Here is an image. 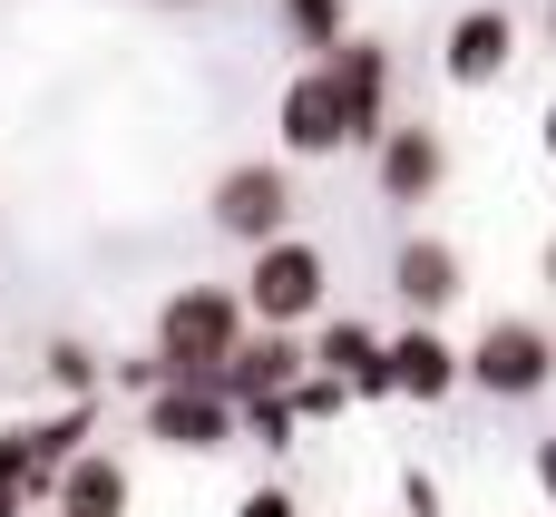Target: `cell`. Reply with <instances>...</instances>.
Segmentation results:
<instances>
[{
	"label": "cell",
	"mask_w": 556,
	"mask_h": 517,
	"mask_svg": "<svg viewBox=\"0 0 556 517\" xmlns=\"http://www.w3.org/2000/svg\"><path fill=\"white\" fill-rule=\"evenodd\" d=\"M244 332H254L244 283H176L156 303V362H166V381H215Z\"/></svg>",
	"instance_id": "1"
},
{
	"label": "cell",
	"mask_w": 556,
	"mask_h": 517,
	"mask_svg": "<svg viewBox=\"0 0 556 517\" xmlns=\"http://www.w3.org/2000/svg\"><path fill=\"white\" fill-rule=\"evenodd\" d=\"M323 293H332V264H323L313 235H274V244H254V264H244V313H254L264 332H303V323H323Z\"/></svg>",
	"instance_id": "2"
},
{
	"label": "cell",
	"mask_w": 556,
	"mask_h": 517,
	"mask_svg": "<svg viewBox=\"0 0 556 517\" xmlns=\"http://www.w3.org/2000/svg\"><path fill=\"white\" fill-rule=\"evenodd\" d=\"M293 205H303V196H293V166H283V156H235V166L205 186L215 235H225V244H244V254H254V244H274V235H293Z\"/></svg>",
	"instance_id": "3"
},
{
	"label": "cell",
	"mask_w": 556,
	"mask_h": 517,
	"mask_svg": "<svg viewBox=\"0 0 556 517\" xmlns=\"http://www.w3.org/2000/svg\"><path fill=\"white\" fill-rule=\"evenodd\" d=\"M547 381H556V332L547 323L498 313V323L469 342V391H489V401H538Z\"/></svg>",
	"instance_id": "4"
},
{
	"label": "cell",
	"mask_w": 556,
	"mask_h": 517,
	"mask_svg": "<svg viewBox=\"0 0 556 517\" xmlns=\"http://www.w3.org/2000/svg\"><path fill=\"white\" fill-rule=\"evenodd\" d=\"M137 411H147V440H156V450H176V459L235 450V430H244V411L225 401V381H166V391H147Z\"/></svg>",
	"instance_id": "5"
},
{
	"label": "cell",
	"mask_w": 556,
	"mask_h": 517,
	"mask_svg": "<svg viewBox=\"0 0 556 517\" xmlns=\"http://www.w3.org/2000/svg\"><path fill=\"white\" fill-rule=\"evenodd\" d=\"M274 137H283V156H303V166L352 147V108H342L332 59H313V68H293V78H283V98H274Z\"/></svg>",
	"instance_id": "6"
},
{
	"label": "cell",
	"mask_w": 556,
	"mask_h": 517,
	"mask_svg": "<svg viewBox=\"0 0 556 517\" xmlns=\"http://www.w3.org/2000/svg\"><path fill=\"white\" fill-rule=\"evenodd\" d=\"M371 186H381V205H430L450 186V137L420 127V117H391L381 147H371Z\"/></svg>",
	"instance_id": "7"
},
{
	"label": "cell",
	"mask_w": 556,
	"mask_h": 517,
	"mask_svg": "<svg viewBox=\"0 0 556 517\" xmlns=\"http://www.w3.org/2000/svg\"><path fill=\"white\" fill-rule=\"evenodd\" d=\"M508 59H518V20H508V10H489V0H479V10H459V20H450V39H440V78H450V88H498V78H508Z\"/></svg>",
	"instance_id": "8"
},
{
	"label": "cell",
	"mask_w": 556,
	"mask_h": 517,
	"mask_svg": "<svg viewBox=\"0 0 556 517\" xmlns=\"http://www.w3.org/2000/svg\"><path fill=\"white\" fill-rule=\"evenodd\" d=\"M391 293L410 303V323H440V313L469 293V264H459V244H450V235H410V244L391 254Z\"/></svg>",
	"instance_id": "9"
},
{
	"label": "cell",
	"mask_w": 556,
	"mask_h": 517,
	"mask_svg": "<svg viewBox=\"0 0 556 517\" xmlns=\"http://www.w3.org/2000/svg\"><path fill=\"white\" fill-rule=\"evenodd\" d=\"M303 371H313V342H303V332H264V323H254L215 381H225V401L244 411V401H274V391H293Z\"/></svg>",
	"instance_id": "10"
},
{
	"label": "cell",
	"mask_w": 556,
	"mask_h": 517,
	"mask_svg": "<svg viewBox=\"0 0 556 517\" xmlns=\"http://www.w3.org/2000/svg\"><path fill=\"white\" fill-rule=\"evenodd\" d=\"M459 381H469V352H459L440 323L391 332V391H401V401H450Z\"/></svg>",
	"instance_id": "11"
},
{
	"label": "cell",
	"mask_w": 556,
	"mask_h": 517,
	"mask_svg": "<svg viewBox=\"0 0 556 517\" xmlns=\"http://www.w3.org/2000/svg\"><path fill=\"white\" fill-rule=\"evenodd\" d=\"M332 78H342V108H352V147H381V127H391V49L381 39H342Z\"/></svg>",
	"instance_id": "12"
},
{
	"label": "cell",
	"mask_w": 556,
	"mask_h": 517,
	"mask_svg": "<svg viewBox=\"0 0 556 517\" xmlns=\"http://www.w3.org/2000/svg\"><path fill=\"white\" fill-rule=\"evenodd\" d=\"M313 371L352 381V401H401V391H391V342H381L371 323H323V332H313Z\"/></svg>",
	"instance_id": "13"
},
{
	"label": "cell",
	"mask_w": 556,
	"mask_h": 517,
	"mask_svg": "<svg viewBox=\"0 0 556 517\" xmlns=\"http://www.w3.org/2000/svg\"><path fill=\"white\" fill-rule=\"evenodd\" d=\"M127 499H137L127 469H117L108 450H78V459L59 469V499H49V508L59 517H127Z\"/></svg>",
	"instance_id": "14"
},
{
	"label": "cell",
	"mask_w": 556,
	"mask_h": 517,
	"mask_svg": "<svg viewBox=\"0 0 556 517\" xmlns=\"http://www.w3.org/2000/svg\"><path fill=\"white\" fill-rule=\"evenodd\" d=\"M0 479H10L29 508H49V499H59V469L39 459V430H29V420H10V430H0Z\"/></svg>",
	"instance_id": "15"
},
{
	"label": "cell",
	"mask_w": 556,
	"mask_h": 517,
	"mask_svg": "<svg viewBox=\"0 0 556 517\" xmlns=\"http://www.w3.org/2000/svg\"><path fill=\"white\" fill-rule=\"evenodd\" d=\"M274 20H283V29H293V49H313V59H332V49L352 39L342 0H274Z\"/></svg>",
	"instance_id": "16"
},
{
	"label": "cell",
	"mask_w": 556,
	"mask_h": 517,
	"mask_svg": "<svg viewBox=\"0 0 556 517\" xmlns=\"http://www.w3.org/2000/svg\"><path fill=\"white\" fill-rule=\"evenodd\" d=\"M39 371H49V391H59V401H98V352H88V342H49V352H39Z\"/></svg>",
	"instance_id": "17"
},
{
	"label": "cell",
	"mask_w": 556,
	"mask_h": 517,
	"mask_svg": "<svg viewBox=\"0 0 556 517\" xmlns=\"http://www.w3.org/2000/svg\"><path fill=\"white\" fill-rule=\"evenodd\" d=\"M88 420H98V401H68V411L29 420V430H39V459H49V469H68V459L88 450Z\"/></svg>",
	"instance_id": "18"
},
{
	"label": "cell",
	"mask_w": 556,
	"mask_h": 517,
	"mask_svg": "<svg viewBox=\"0 0 556 517\" xmlns=\"http://www.w3.org/2000/svg\"><path fill=\"white\" fill-rule=\"evenodd\" d=\"M293 430H303L293 391H274V401H244V440H264V450H293Z\"/></svg>",
	"instance_id": "19"
},
{
	"label": "cell",
	"mask_w": 556,
	"mask_h": 517,
	"mask_svg": "<svg viewBox=\"0 0 556 517\" xmlns=\"http://www.w3.org/2000/svg\"><path fill=\"white\" fill-rule=\"evenodd\" d=\"M293 411H303V420H332V411H352V381H332V371H303V381H293Z\"/></svg>",
	"instance_id": "20"
},
{
	"label": "cell",
	"mask_w": 556,
	"mask_h": 517,
	"mask_svg": "<svg viewBox=\"0 0 556 517\" xmlns=\"http://www.w3.org/2000/svg\"><path fill=\"white\" fill-rule=\"evenodd\" d=\"M235 517H303V499H293V489H244Z\"/></svg>",
	"instance_id": "21"
},
{
	"label": "cell",
	"mask_w": 556,
	"mask_h": 517,
	"mask_svg": "<svg viewBox=\"0 0 556 517\" xmlns=\"http://www.w3.org/2000/svg\"><path fill=\"white\" fill-rule=\"evenodd\" d=\"M538 489H547V508H556V440H538Z\"/></svg>",
	"instance_id": "22"
},
{
	"label": "cell",
	"mask_w": 556,
	"mask_h": 517,
	"mask_svg": "<svg viewBox=\"0 0 556 517\" xmlns=\"http://www.w3.org/2000/svg\"><path fill=\"white\" fill-rule=\"evenodd\" d=\"M538 147H547V166H556V98H547V117H538Z\"/></svg>",
	"instance_id": "23"
},
{
	"label": "cell",
	"mask_w": 556,
	"mask_h": 517,
	"mask_svg": "<svg viewBox=\"0 0 556 517\" xmlns=\"http://www.w3.org/2000/svg\"><path fill=\"white\" fill-rule=\"evenodd\" d=\"M0 517H29V499H20V489H10V479H0Z\"/></svg>",
	"instance_id": "24"
},
{
	"label": "cell",
	"mask_w": 556,
	"mask_h": 517,
	"mask_svg": "<svg viewBox=\"0 0 556 517\" xmlns=\"http://www.w3.org/2000/svg\"><path fill=\"white\" fill-rule=\"evenodd\" d=\"M538 274H547V293H556V235H547V264H538Z\"/></svg>",
	"instance_id": "25"
},
{
	"label": "cell",
	"mask_w": 556,
	"mask_h": 517,
	"mask_svg": "<svg viewBox=\"0 0 556 517\" xmlns=\"http://www.w3.org/2000/svg\"><path fill=\"white\" fill-rule=\"evenodd\" d=\"M547 49H556V0H547Z\"/></svg>",
	"instance_id": "26"
}]
</instances>
